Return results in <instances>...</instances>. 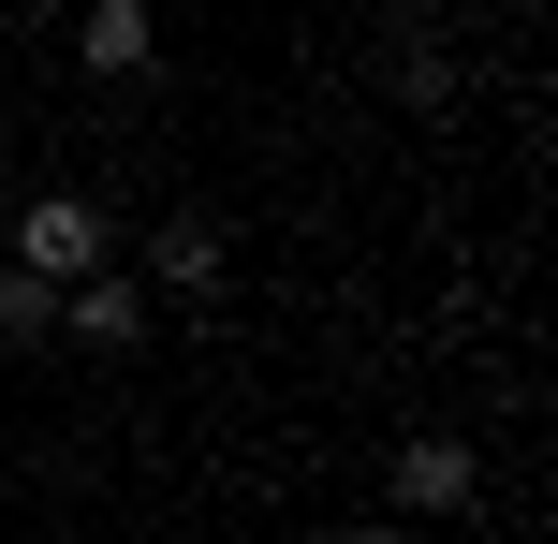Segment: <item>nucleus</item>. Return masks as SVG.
Returning <instances> with one entry per match:
<instances>
[{"label": "nucleus", "instance_id": "obj_1", "mask_svg": "<svg viewBox=\"0 0 558 544\" xmlns=\"http://www.w3.org/2000/svg\"><path fill=\"white\" fill-rule=\"evenodd\" d=\"M0 265H29L45 294H74V280H104V265H118V221H104L88 192H29V206H15V251H0Z\"/></svg>", "mask_w": 558, "mask_h": 544}, {"label": "nucleus", "instance_id": "obj_2", "mask_svg": "<svg viewBox=\"0 0 558 544\" xmlns=\"http://www.w3.org/2000/svg\"><path fill=\"white\" fill-rule=\"evenodd\" d=\"M383 500H397V516H471V500H485V457H471L456 427H412V442L383 457Z\"/></svg>", "mask_w": 558, "mask_h": 544}, {"label": "nucleus", "instance_id": "obj_3", "mask_svg": "<svg viewBox=\"0 0 558 544\" xmlns=\"http://www.w3.org/2000/svg\"><path fill=\"white\" fill-rule=\"evenodd\" d=\"M59 339H74V353H133L147 339V280H133V265L74 280V294H59Z\"/></svg>", "mask_w": 558, "mask_h": 544}, {"label": "nucleus", "instance_id": "obj_4", "mask_svg": "<svg viewBox=\"0 0 558 544\" xmlns=\"http://www.w3.org/2000/svg\"><path fill=\"white\" fill-rule=\"evenodd\" d=\"M221 221H206V206H162V221H147V280H162V294H221Z\"/></svg>", "mask_w": 558, "mask_h": 544}, {"label": "nucleus", "instance_id": "obj_5", "mask_svg": "<svg viewBox=\"0 0 558 544\" xmlns=\"http://www.w3.org/2000/svg\"><path fill=\"white\" fill-rule=\"evenodd\" d=\"M74 59H88V74H147V59H162V15H147V0H88Z\"/></svg>", "mask_w": 558, "mask_h": 544}, {"label": "nucleus", "instance_id": "obj_6", "mask_svg": "<svg viewBox=\"0 0 558 544\" xmlns=\"http://www.w3.org/2000/svg\"><path fill=\"white\" fill-rule=\"evenodd\" d=\"M383 74H397V104H456V45H441V29H426V15H397Z\"/></svg>", "mask_w": 558, "mask_h": 544}, {"label": "nucleus", "instance_id": "obj_7", "mask_svg": "<svg viewBox=\"0 0 558 544\" xmlns=\"http://www.w3.org/2000/svg\"><path fill=\"white\" fill-rule=\"evenodd\" d=\"M29 339H59V294L29 265H0V353H29Z\"/></svg>", "mask_w": 558, "mask_h": 544}, {"label": "nucleus", "instance_id": "obj_8", "mask_svg": "<svg viewBox=\"0 0 558 544\" xmlns=\"http://www.w3.org/2000/svg\"><path fill=\"white\" fill-rule=\"evenodd\" d=\"M338 544H412V530H397V516H353V530H338Z\"/></svg>", "mask_w": 558, "mask_h": 544}]
</instances>
